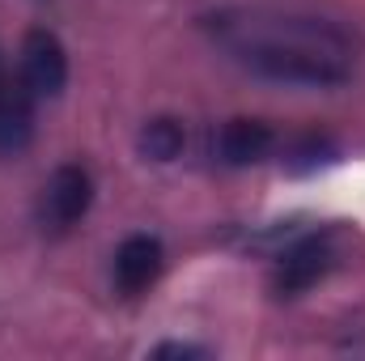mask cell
<instances>
[{
	"label": "cell",
	"mask_w": 365,
	"mask_h": 361,
	"mask_svg": "<svg viewBox=\"0 0 365 361\" xmlns=\"http://www.w3.org/2000/svg\"><path fill=\"white\" fill-rule=\"evenodd\" d=\"M204 30L242 73L284 90H344L361 56V39L344 21L276 4L217 9Z\"/></svg>",
	"instance_id": "obj_1"
},
{
	"label": "cell",
	"mask_w": 365,
	"mask_h": 361,
	"mask_svg": "<svg viewBox=\"0 0 365 361\" xmlns=\"http://www.w3.org/2000/svg\"><path fill=\"white\" fill-rule=\"evenodd\" d=\"M93 208V175L81 162H64L51 171V179L38 191V221L43 230H73L86 213Z\"/></svg>",
	"instance_id": "obj_2"
},
{
	"label": "cell",
	"mask_w": 365,
	"mask_h": 361,
	"mask_svg": "<svg viewBox=\"0 0 365 361\" xmlns=\"http://www.w3.org/2000/svg\"><path fill=\"white\" fill-rule=\"evenodd\" d=\"M17 81L30 98H60L68 86V51L60 34L51 30H30L17 51Z\"/></svg>",
	"instance_id": "obj_3"
},
{
	"label": "cell",
	"mask_w": 365,
	"mask_h": 361,
	"mask_svg": "<svg viewBox=\"0 0 365 361\" xmlns=\"http://www.w3.org/2000/svg\"><path fill=\"white\" fill-rule=\"evenodd\" d=\"M162 268H166L162 238L158 234H128L110 255V285L123 298H140L158 285Z\"/></svg>",
	"instance_id": "obj_4"
},
{
	"label": "cell",
	"mask_w": 365,
	"mask_h": 361,
	"mask_svg": "<svg viewBox=\"0 0 365 361\" xmlns=\"http://www.w3.org/2000/svg\"><path fill=\"white\" fill-rule=\"evenodd\" d=\"M276 145V132L264 119H225L217 132H212V158L217 166L225 171H247V166H259Z\"/></svg>",
	"instance_id": "obj_5"
},
{
	"label": "cell",
	"mask_w": 365,
	"mask_h": 361,
	"mask_svg": "<svg viewBox=\"0 0 365 361\" xmlns=\"http://www.w3.org/2000/svg\"><path fill=\"white\" fill-rule=\"evenodd\" d=\"M331 268V247L323 238H297L293 247H284L276 255V272H272V289L280 298H297L310 285H319Z\"/></svg>",
	"instance_id": "obj_6"
},
{
	"label": "cell",
	"mask_w": 365,
	"mask_h": 361,
	"mask_svg": "<svg viewBox=\"0 0 365 361\" xmlns=\"http://www.w3.org/2000/svg\"><path fill=\"white\" fill-rule=\"evenodd\" d=\"M182 149H187V128H182V119H175V115H153V119H145V128H140V136H136V153H140L145 162L166 166V162L182 158Z\"/></svg>",
	"instance_id": "obj_7"
},
{
	"label": "cell",
	"mask_w": 365,
	"mask_h": 361,
	"mask_svg": "<svg viewBox=\"0 0 365 361\" xmlns=\"http://www.w3.org/2000/svg\"><path fill=\"white\" fill-rule=\"evenodd\" d=\"M327 153H331V145H327L323 136H306V141H297V145L289 149L284 166L297 171V175H306V171H319V166L327 162Z\"/></svg>",
	"instance_id": "obj_8"
},
{
	"label": "cell",
	"mask_w": 365,
	"mask_h": 361,
	"mask_svg": "<svg viewBox=\"0 0 365 361\" xmlns=\"http://www.w3.org/2000/svg\"><path fill=\"white\" fill-rule=\"evenodd\" d=\"M158 353H166V357H204V349H195V345H158Z\"/></svg>",
	"instance_id": "obj_9"
},
{
	"label": "cell",
	"mask_w": 365,
	"mask_h": 361,
	"mask_svg": "<svg viewBox=\"0 0 365 361\" xmlns=\"http://www.w3.org/2000/svg\"><path fill=\"white\" fill-rule=\"evenodd\" d=\"M13 86H17V81H9V73H4V60H0V102L13 93Z\"/></svg>",
	"instance_id": "obj_10"
}]
</instances>
